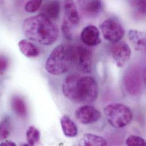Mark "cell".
Returning <instances> with one entry per match:
<instances>
[{
  "label": "cell",
  "instance_id": "obj_20",
  "mask_svg": "<svg viewBox=\"0 0 146 146\" xmlns=\"http://www.w3.org/2000/svg\"><path fill=\"white\" fill-rule=\"evenodd\" d=\"M72 27H73V26L64 17L62 25V31L64 38L68 41H71L73 39Z\"/></svg>",
  "mask_w": 146,
  "mask_h": 146
},
{
  "label": "cell",
  "instance_id": "obj_19",
  "mask_svg": "<svg viewBox=\"0 0 146 146\" xmlns=\"http://www.w3.org/2000/svg\"><path fill=\"white\" fill-rule=\"evenodd\" d=\"M27 144L29 146H34L40 141V134L39 131L34 126H31L27 129L26 133Z\"/></svg>",
  "mask_w": 146,
  "mask_h": 146
},
{
  "label": "cell",
  "instance_id": "obj_17",
  "mask_svg": "<svg viewBox=\"0 0 146 146\" xmlns=\"http://www.w3.org/2000/svg\"><path fill=\"white\" fill-rule=\"evenodd\" d=\"M18 46L22 54L26 57L35 58L39 54L38 48L28 40H21L18 43Z\"/></svg>",
  "mask_w": 146,
  "mask_h": 146
},
{
  "label": "cell",
  "instance_id": "obj_15",
  "mask_svg": "<svg viewBox=\"0 0 146 146\" xmlns=\"http://www.w3.org/2000/svg\"><path fill=\"white\" fill-rule=\"evenodd\" d=\"M61 127L65 136L74 138L78 134V129L73 121L67 115H63L60 119Z\"/></svg>",
  "mask_w": 146,
  "mask_h": 146
},
{
  "label": "cell",
  "instance_id": "obj_16",
  "mask_svg": "<svg viewBox=\"0 0 146 146\" xmlns=\"http://www.w3.org/2000/svg\"><path fill=\"white\" fill-rule=\"evenodd\" d=\"M107 142L102 137L90 133H86L81 139L79 145L83 146H106Z\"/></svg>",
  "mask_w": 146,
  "mask_h": 146
},
{
  "label": "cell",
  "instance_id": "obj_25",
  "mask_svg": "<svg viewBox=\"0 0 146 146\" xmlns=\"http://www.w3.org/2000/svg\"><path fill=\"white\" fill-rule=\"evenodd\" d=\"M9 62L4 56H0V73H3L8 67Z\"/></svg>",
  "mask_w": 146,
  "mask_h": 146
},
{
  "label": "cell",
  "instance_id": "obj_7",
  "mask_svg": "<svg viewBox=\"0 0 146 146\" xmlns=\"http://www.w3.org/2000/svg\"><path fill=\"white\" fill-rule=\"evenodd\" d=\"M77 69L85 73L92 71V51L84 46H74V63Z\"/></svg>",
  "mask_w": 146,
  "mask_h": 146
},
{
  "label": "cell",
  "instance_id": "obj_21",
  "mask_svg": "<svg viewBox=\"0 0 146 146\" xmlns=\"http://www.w3.org/2000/svg\"><path fill=\"white\" fill-rule=\"evenodd\" d=\"M10 122L5 119L0 122V141H3L10 135Z\"/></svg>",
  "mask_w": 146,
  "mask_h": 146
},
{
  "label": "cell",
  "instance_id": "obj_11",
  "mask_svg": "<svg viewBox=\"0 0 146 146\" xmlns=\"http://www.w3.org/2000/svg\"><path fill=\"white\" fill-rule=\"evenodd\" d=\"M65 18L72 26H77L80 23V17L77 6L73 0H65L64 2Z\"/></svg>",
  "mask_w": 146,
  "mask_h": 146
},
{
  "label": "cell",
  "instance_id": "obj_26",
  "mask_svg": "<svg viewBox=\"0 0 146 146\" xmlns=\"http://www.w3.org/2000/svg\"><path fill=\"white\" fill-rule=\"evenodd\" d=\"M1 146H15L16 144L10 141H5L0 143Z\"/></svg>",
  "mask_w": 146,
  "mask_h": 146
},
{
  "label": "cell",
  "instance_id": "obj_18",
  "mask_svg": "<svg viewBox=\"0 0 146 146\" xmlns=\"http://www.w3.org/2000/svg\"><path fill=\"white\" fill-rule=\"evenodd\" d=\"M11 106L13 111L19 117L25 118L28 110L25 101L19 96H14L11 101Z\"/></svg>",
  "mask_w": 146,
  "mask_h": 146
},
{
  "label": "cell",
  "instance_id": "obj_24",
  "mask_svg": "<svg viewBox=\"0 0 146 146\" xmlns=\"http://www.w3.org/2000/svg\"><path fill=\"white\" fill-rule=\"evenodd\" d=\"M130 4L136 10L145 14L146 12V0H129Z\"/></svg>",
  "mask_w": 146,
  "mask_h": 146
},
{
  "label": "cell",
  "instance_id": "obj_13",
  "mask_svg": "<svg viewBox=\"0 0 146 146\" xmlns=\"http://www.w3.org/2000/svg\"><path fill=\"white\" fill-rule=\"evenodd\" d=\"M60 13V2L58 0H53L47 2L43 6L41 14L52 21L59 18Z\"/></svg>",
  "mask_w": 146,
  "mask_h": 146
},
{
  "label": "cell",
  "instance_id": "obj_14",
  "mask_svg": "<svg viewBox=\"0 0 146 146\" xmlns=\"http://www.w3.org/2000/svg\"><path fill=\"white\" fill-rule=\"evenodd\" d=\"M128 38L135 49L139 51L146 50V33L136 30H130L128 32Z\"/></svg>",
  "mask_w": 146,
  "mask_h": 146
},
{
  "label": "cell",
  "instance_id": "obj_10",
  "mask_svg": "<svg viewBox=\"0 0 146 146\" xmlns=\"http://www.w3.org/2000/svg\"><path fill=\"white\" fill-rule=\"evenodd\" d=\"M80 39L83 44L88 47H95L101 43L100 32L94 25L85 27L81 32Z\"/></svg>",
  "mask_w": 146,
  "mask_h": 146
},
{
  "label": "cell",
  "instance_id": "obj_27",
  "mask_svg": "<svg viewBox=\"0 0 146 146\" xmlns=\"http://www.w3.org/2000/svg\"><path fill=\"white\" fill-rule=\"evenodd\" d=\"M77 1H78V3H79V4H80L81 3H82V1H83L84 0H77Z\"/></svg>",
  "mask_w": 146,
  "mask_h": 146
},
{
  "label": "cell",
  "instance_id": "obj_6",
  "mask_svg": "<svg viewBox=\"0 0 146 146\" xmlns=\"http://www.w3.org/2000/svg\"><path fill=\"white\" fill-rule=\"evenodd\" d=\"M100 27L104 38L108 41L115 43L123 38L125 30L122 25L115 18H108L100 25Z\"/></svg>",
  "mask_w": 146,
  "mask_h": 146
},
{
  "label": "cell",
  "instance_id": "obj_9",
  "mask_svg": "<svg viewBox=\"0 0 146 146\" xmlns=\"http://www.w3.org/2000/svg\"><path fill=\"white\" fill-rule=\"evenodd\" d=\"M77 120L82 125H88L97 122L101 118V113L90 105L79 107L75 112Z\"/></svg>",
  "mask_w": 146,
  "mask_h": 146
},
{
  "label": "cell",
  "instance_id": "obj_8",
  "mask_svg": "<svg viewBox=\"0 0 146 146\" xmlns=\"http://www.w3.org/2000/svg\"><path fill=\"white\" fill-rule=\"evenodd\" d=\"M111 55L117 66L122 68L129 61L131 56V50L127 43L118 42L111 46Z\"/></svg>",
  "mask_w": 146,
  "mask_h": 146
},
{
  "label": "cell",
  "instance_id": "obj_1",
  "mask_svg": "<svg viewBox=\"0 0 146 146\" xmlns=\"http://www.w3.org/2000/svg\"><path fill=\"white\" fill-rule=\"evenodd\" d=\"M64 96L76 103L89 104L94 102L98 96L97 81L92 76H68L62 85Z\"/></svg>",
  "mask_w": 146,
  "mask_h": 146
},
{
  "label": "cell",
  "instance_id": "obj_23",
  "mask_svg": "<svg viewBox=\"0 0 146 146\" xmlns=\"http://www.w3.org/2000/svg\"><path fill=\"white\" fill-rule=\"evenodd\" d=\"M43 0H29L25 5V10L29 13L36 11L41 6Z\"/></svg>",
  "mask_w": 146,
  "mask_h": 146
},
{
  "label": "cell",
  "instance_id": "obj_4",
  "mask_svg": "<svg viewBox=\"0 0 146 146\" xmlns=\"http://www.w3.org/2000/svg\"><path fill=\"white\" fill-rule=\"evenodd\" d=\"M104 114L109 124L114 128L122 129L127 126L133 120L131 109L121 103H112L104 109Z\"/></svg>",
  "mask_w": 146,
  "mask_h": 146
},
{
  "label": "cell",
  "instance_id": "obj_2",
  "mask_svg": "<svg viewBox=\"0 0 146 146\" xmlns=\"http://www.w3.org/2000/svg\"><path fill=\"white\" fill-rule=\"evenodd\" d=\"M22 30L30 40L44 46L54 43L59 36V29L54 21L40 14L26 19Z\"/></svg>",
  "mask_w": 146,
  "mask_h": 146
},
{
  "label": "cell",
  "instance_id": "obj_3",
  "mask_svg": "<svg viewBox=\"0 0 146 146\" xmlns=\"http://www.w3.org/2000/svg\"><path fill=\"white\" fill-rule=\"evenodd\" d=\"M74 46L61 44L56 47L46 60V71L56 76L67 73L74 63Z\"/></svg>",
  "mask_w": 146,
  "mask_h": 146
},
{
  "label": "cell",
  "instance_id": "obj_12",
  "mask_svg": "<svg viewBox=\"0 0 146 146\" xmlns=\"http://www.w3.org/2000/svg\"><path fill=\"white\" fill-rule=\"evenodd\" d=\"M80 5L84 13L89 17H96L100 14L103 9L101 0H84Z\"/></svg>",
  "mask_w": 146,
  "mask_h": 146
},
{
  "label": "cell",
  "instance_id": "obj_5",
  "mask_svg": "<svg viewBox=\"0 0 146 146\" xmlns=\"http://www.w3.org/2000/svg\"><path fill=\"white\" fill-rule=\"evenodd\" d=\"M123 81L126 91L130 94H139L143 86V75L141 68L137 66L130 67L124 74Z\"/></svg>",
  "mask_w": 146,
  "mask_h": 146
},
{
  "label": "cell",
  "instance_id": "obj_22",
  "mask_svg": "<svg viewBox=\"0 0 146 146\" xmlns=\"http://www.w3.org/2000/svg\"><path fill=\"white\" fill-rule=\"evenodd\" d=\"M126 144L129 146H145L146 142L143 138L135 135H131L126 139Z\"/></svg>",
  "mask_w": 146,
  "mask_h": 146
}]
</instances>
